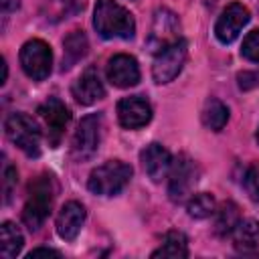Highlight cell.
I'll return each mask as SVG.
<instances>
[{
	"instance_id": "8",
	"label": "cell",
	"mask_w": 259,
	"mask_h": 259,
	"mask_svg": "<svg viewBox=\"0 0 259 259\" xmlns=\"http://www.w3.org/2000/svg\"><path fill=\"white\" fill-rule=\"evenodd\" d=\"M168 174H170L168 194L174 202H182L196 184V176H198L196 164L188 156H180L172 162V168Z\"/></svg>"
},
{
	"instance_id": "19",
	"label": "cell",
	"mask_w": 259,
	"mask_h": 259,
	"mask_svg": "<svg viewBox=\"0 0 259 259\" xmlns=\"http://www.w3.org/2000/svg\"><path fill=\"white\" fill-rule=\"evenodd\" d=\"M24 245V239H22V233L18 231V227L10 221L2 223L0 227V255L4 259H12L20 253Z\"/></svg>"
},
{
	"instance_id": "5",
	"label": "cell",
	"mask_w": 259,
	"mask_h": 259,
	"mask_svg": "<svg viewBox=\"0 0 259 259\" xmlns=\"http://www.w3.org/2000/svg\"><path fill=\"white\" fill-rule=\"evenodd\" d=\"M20 65H22V71L30 79H34V81L47 79L51 75V69H53L51 47L40 38L26 40L20 49Z\"/></svg>"
},
{
	"instance_id": "2",
	"label": "cell",
	"mask_w": 259,
	"mask_h": 259,
	"mask_svg": "<svg viewBox=\"0 0 259 259\" xmlns=\"http://www.w3.org/2000/svg\"><path fill=\"white\" fill-rule=\"evenodd\" d=\"M55 198V184L49 174L38 176L34 182H30L28 198L22 208V221L30 231H38L42 223L47 221Z\"/></svg>"
},
{
	"instance_id": "16",
	"label": "cell",
	"mask_w": 259,
	"mask_h": 259,
	"mask_svg": "<svg viewBox=\"0 0 259 259\" xmlns=\"http://www.w3.org/2000/svg\"><path fill=\"white\" fill-rule=\"evenodd\" d=\"M38 115L42 117V121L49 127V134L53 136V142L57 144L59 136L63 134V130L67 127V123L71 121V113L65 107V103L57 97H49L45 103H40L38 107Z\"/></svg>"
},
{
	"instance_id": "20",
	"label": "cell",
	"mask_w": 259,
	"mask_h": 259,
	"mask_svg": "<svg viewBox=\"0 0 259 259\" xmlns=\"http://www.w3.org/2000/svg\"><path fill=\"white\" fill-rule=\"evenodd\" d=\"M63 47H65V55H63V69H69L73 67L79 59H83L87 55V36L83 30H73L65 40H63Z\"/></svg>"
},
{
	"instance_id": "18",
	"label": "cell",
	"mask_w": 259,
	"mask_h": 259,
	"mask_svg": "<svg viewBox=\"0 0 259 259\" xmlns=\"http://www.w3.org/2000/svg\"><path fill=\"white\" fill-rule=\"evenodd\" d=\"M154 259L164 257V259H184L188 257V241L184 237V233L180 231H170L166 233L162 245L152 253Z\"/></svg>"
},
{
	"instance_id": "21",
	"label": "cell",
	"mask_w": 259,
	"mask_h": 259,
	"mask_svg": "<svg viewBox=\"0 0 259 259\" xmlns=\"http://www.w3.org/2000/svg\"><path fill=\"white\" fill-rule=\"evenodd\" d=\"M227 121H229V107L219 99H208L202 109V123L212 132H221L227 125Z\"/></svg>"
},
{
	"instance_id": "22",
	"label": "cell",
	"mask_w": 259,
	"mask_h": 259,
	"mask_svg": "<svg viewBox=\"0 0 259 259\" xmlns=\"http://www.w3.org/2000/svg\"><path fill=\"white\" fill-rule=\"evenodd\" d=\"M241 214H239V206L235 202H225L219 210H217V221H214V233L225 237L229 233L235 231V227L239 225Z\"/></svg>"
},
{
	"instance_id": "28",
	"label": "cell",
	"mask_w": 259,
	"mask_h": 259,
	"mask_svg": "<svg viewBox=\"0 0 259 259\" xmlns=\"http://www.w3.org/2000/svg\"><path fill=\"white\" fill-rule=\"evenodd\" d=\"M0 8H2V14L6 16L8 12L18 8V0H0Z\"/></svg>"
},
{
	"instance_id": "7",
	"label": "cell",
	"mask_w": 259,
	"mask_h": 259,
	"mask_svg": "<svg viewBox=\"0 0 259 259\" xmlns=\"http://www.w3.org/2000/svg\"><path fill=\"white\" fill-rule=\"evenodd\" d=\"M99 138H101V115L99 113L85 115L79 121L73 136V144H71L73 158L79 162L89 160L99 148Z\"/></svg>"
},
{
	"instance_id": "25",
	"label": "cell",
	"mask_w": 259,
	"mask_h": 259,
	"mask_svg": "<svg viewBox=\"0 0 259 259\" xmlns=\"http://www.w3.org/2000/svg\"><path fill=\"white\" fill-rule=\"evenodd\" d=\"M241 55L253 63H259V28L251 30L245 38H243V47H241Z\"/></svg>"
},
{
	"instance_id": "14",
	"label": "cell",
	"mask_w": 259,
	"mask_h": 259,
	"mask_svg": "<svg viewBox=\"0 0 259 259\" xmlns=\"http://www.w3.org/2000/svg\"><path fill=\"white\" fill-rule=\"evenodd\" d=\"M73 97L81 105H91L105 97V87H103V81L95 67L85 69L81 73V77L73 83Z\"/></svg>"
},
{
	"instance_id": "3",
	"label": "cell",
	"mask_w": 259,
	"mask_h": 259,
	"mask_svg": "<svg viewBox=\"0 0 259 259\" xmlns=\"http://www.w3.org/2000/svg\"><path fill=\"white\" fill-rule=\"evenodd\" d=\"M132 178V166L121 160H107L89 174V190L99 196H113L125 188Z\"/></svg>"
},
{
	"instance_id": "11",
	"label": "cell",
	"mask_w": 259,
	"mask_h": 259,
	"mask_svg": "<svg viewBox=\"0 0 259 259\" xmlns=\"http://www.w3.org/2000/svg\"><path fill=\"white\" fill-rule=\"evenodd\" d=\"M178 28H180V24H178V20H176V14H172V12L166 10V8L158 10L156 16H154V26H152L150 40H148V45L152 47V51L158 53V51H162L164 47H168V45L180 40Z\"/></svg>"
},
{
	"instance_id": "1",
	"label": "cell",
	"mask_w": 259,
	"mask_h": 259,
	"mask_svg": "<svg viewBox=\"0 0 259 259\" xmlns=\"http://www.w3.org/2000/svg\"><path fill=\"white\" fill-rule=\"evenodd\" d=\"M93 26L103 38H132L136 32L134 16L115 0H97Z\"/></svg>"
},
{
	"instance_id": "29",
	"label": "cell",
	"mask_w": 259,
	"mask_h": 259,
	"mask_svg": "<svg viewBox=\"0 0 259 259\" xmlns=\"http://www.w3.org/2000/svg\"><path fill=\"white\" fill-rule=\"evenodd\" d=\"M6 77H8V67H6V61L2 59V81H0L2 85L6 83Z\"/></svg>"
},
{
	"instance_id": "17",
	"label": "cell",
	"mask_w": 259,
	"mask_h": 259,
	"mask_svg": "<svg viewBox=\"0 0 259 259\" xmlns=\"http://www.w3.org/2000/svg\"><path fill=\"white\" fill-rule=\"evenodd\" d=\"M233 241L235 249L243 253H251L259 247V223L253 219L239 221V225L233 231Z\"/></svg>"
},
{
	"instance_id": "24",
	"label": "cell",
	"mask_w": 259,
	"mask_h": 259,
	"mask_svg": "<svg viewBox=\"0 0 259 259\" xmlns=\"http://www.w3.org/2000/svg\"><path fill=\"white\" fill-rule=\"evenodd\" d=\"M243 188L247 190V194H249V198L251 200H255V202H259V166L257 164H251V166H247L245 168V172H243Z\"/></svg>"
},
{
	"instance_id": "13",
	"label": "cell",
	"mask_w": 259,
	"mask_h": 259,
	"mask_svg": "<svg viewBox=\"0 0 259 259\" xmlns=\"http://www.w3.org/2000/svg\"><path fill=\"white\" fill-rule=\"evenodd\" d=\"M140 160H142V166H144L146 174L154 182H160L162 178H166V174L172 168V156H170V152L162 144L146 146L142 150V154H140Z\"/></svg>"
},
{
	"instance_id": "12",
	"label": "cell",
	"mask_w": 259,
	"mask_h": 259,
	"mask_svg": "<svg viewBox=\"0 0 259 259\" xmlns=\"http://www.w3.org/2000/svg\"><path fill=\"white\" fill-rule=\"evenodd\" d=\"M107 79L111 85H115L119 89L138 85V81H140L138 61L130 55H113L107 61Z\"/></svg>"
},
{
	"instance_id": "6",
	"label": "cell",
	"mask_w": 259,
	"mask_h": 259,
	"mask_svg": "<svg viewBox=\"0 0 259 259\" xmlns=\"http://www.w3.org/2000/svg\"><path fill=\"white\" fill-rule=\"evenodd\" d=\"M184 63H186V42L180 38V40H176V42H172V45H168L156 53V59L152 65L154 81L160 85L170 83L174 77H178Z\"/></svg>"
},
{
	"instance_id": "30",
	"label": "cell",
	"mask_w": 259,
	"mask_h": 259,
	"mask_svg": "<svg viewBox=\"0 0 259 259\" xmlns=\"http://www.w3.org/2000/svg\"><path fill=\"white\" fill-rule=\"evenodd\" d=\"M257 142H259V130H257Z\"/></svg>"
},
{
	"instance_id": "15",
	"label": "cell",
	"mask_w": 259,
	"mask_h": 259,
	"mask_svg": "<svg viewBox=\"0 0 259 259\" xmlns=\"http://www.w3.org/2000/svg\"><path fill=\"white\" fill-rule=\"evenodd\" d=\"M85 223V206L77 200H69L57 214V233L65 241H73Z\"/></svg>"
},
{
	"instance_id": "26",
	"label": "cell",
	"mask_w": 259,
	"mask_h": 259,
	"mask_svg": "<svg viewBox=\"0 0 259 259\" xmlns=\"http://www.w3.org/2000/svg\"><path fill=\"white\" fill-rule=\"evenodd\" d=\"M16 180H18L16 168H12L10 164H6L4 166V172H2V194H4V202H10V196H12V190L16 186Z\"/></svg>"
},
{
	"instance_id": "27",
	"label": "cell",
	"mask_w": 259,
	"mask_h": 259,
	"mask_svg": "<svg viewBox=\"0 0 259 259\" xmlns=\"http://www.w3.org/2000/svg\"><path fill=\"white\" fill-rule=\"evenodd\" d=\"M26 257H28V259H36V257H61V253H59V251H55V249L38 247V249H32Z\"/></svg>"
},
{
	"instance_id": "10",
	"label": "cell",
	"mask_w": 259,
	"mask_h": 259,
	"mask_svg": "<svg viewBox=\"0 0 259 259\" xmlns=\"http://www.w3.org/2000/svg\"><path fill=\"white\" fill-rule=\"evenodd\" d=\"M117 119L125 130L144 127L152 119V105L140 95L123 97L117 103Z\"/></svg>"
},
{
	"instance_id": "9",
	"label": "cell",
	"mask_w": 259,
	"mask_h": 259,
	"mask_svg": "<svg viewBox=\"0 0 259 259\" xmlns=\"http://www.w3.org/2000/svg\"><path fill=\"white\" fill-rule=\"evenodd\" d=\"M249 18H251V14L243 4H239V2L229 4L221 12V16H219V20L214 24V36L223 45L233 42L239 36V32L243 30V26L249 22Z\"/></svg>"
},
{
	"instance_id": "23",
	"label": "cell",
	"mask_w": 259,
	"mask_h": 259,
	"mask_svg": "<svg viewBox=\"0 0 259 259\" xmlns=\"http://www.w3.org/2000/svg\"><path fill=\"white\" fill-rule=\"evenodd\" d=\"M186 210L192 219H206L214 212V198L206 192H200V194H194L188 204H186Z\"/></svg>"
},
{
	"instance_id": "4",
	"label": "cell",
	"mask_w": 259,
	"mask_h": 259,
	"mask_svg": "<svg viewBox=\"0 0 259 259\" xmlns=\"http://www.w3.org/2000/svg\"><path fill=\"white\" fill-rule=\"evenodd\" d=\"M4 132H6L8 140L14 146H18L24 154L38 156L42 134L32 117H28L26 113H10L4 119Z\"/></svg>"
}]
</instances>
